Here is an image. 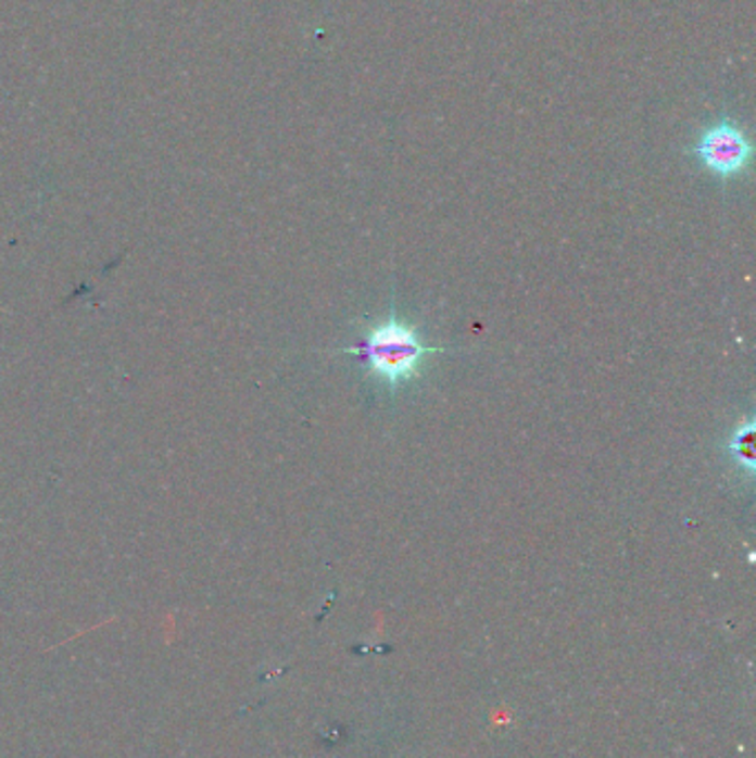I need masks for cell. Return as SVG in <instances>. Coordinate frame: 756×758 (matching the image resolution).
I'll return each mask as SVG.
<instances>
[{
  "label": "cell",
  "instance_id": "obj_1",
  "mask_svg": "<svg viewBox=\"0 0 756 758\" xmlns=\"http://www.w3.org/2000/svg\"><path fill=\"white\" fill-rule=\"evenodd\" d=\"M344 353L357 355V362L373 377L380 379L391 391H398L400 387L415 382L428 355L444 353V349L428 346L417 329L391 311L389 319L375 324L360 344L344 349Z\"/></svg>",
  "mask_w": 756,
  "mask_h": 758
},
{
  "label": "cell",
  "instance_id": "obj_2",
  "mask_svg": "<svg viewBox=\"0 0 756 758\" xmlns=\"http://www.w3.org/2000/svg\"><path fill=\"white\" fill-rule=\"evenodd\" d=\"M692 151L698 165L719 180L739 178L752 162V142L743 127L732 121H719L704 129Z\"/></svg>",
  "mask_w": 756,
  "mask_h": 758
},
{
  "label": "cell",
  "instance_id": "obj_3",
  "mask_svg": "<svg viewBox=\"0 0 756 758\" xmlns=\"http://www.w3.org/2000/svg\"><path fill=\"white\" fill-rule=\"evenodd\" d=\"M754 432H756V426H754V419L749 417L743 426H739L734 432H732V438L728 442V455L732 459V464L736 468H741L747 477L754 475L756 470V459H754Z\"/></svg>",
  "mask_w": 756,
  "mask_h": 758
}]
</instances>
